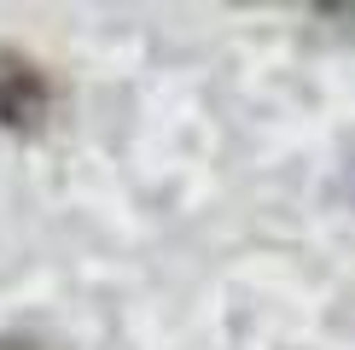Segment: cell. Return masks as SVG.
I'll return each instance as SVG.
<instances>
[{"label":"cell","mask_w":355,"mask_h":350,"mask_svg":"<svg viewBox=\"0 0 355 350\" xmlns=\"http://www.w3.org/2000/svg\"><path fill=\"white\" fill-rule=\"evenodd\" d=\"M47 111H53V82L41 76V65H29L12 47H0V128L29 140V135L47 128Z\"/></svg>","instance_id":"1"},{"label":"cell","mask_w":355,"mask_h":350,"mask_svg":"<svg viewBox=\"0 0 355 350\" xmlns=\"http://www.w3.org/2000/svg\"><path fill=\"white\" fill-rule=\"evenodd\" d=\"M0 350H58L47 339H29V333H0Z\"/></svg>","instance_id":"2"}]
</instances>
